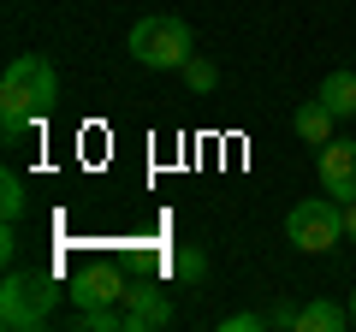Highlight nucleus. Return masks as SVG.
Wrapping results in <instances>:
<instances>
[{
    "label": "nucleus",
    "mask_w": 356,
    "mask_h": 332,
    "mask_svg": "<svg viewBox=\"0 0 356 332\" xmlns=\"http://www.w3.org/2000/svg\"><path fill=\"white\" fill-rule=\"evenodd\" d=\"M54 101H60L54 60L48 53H18L6 65V77H0V131H6V142H18L30 125H42L54 113Z\"/></svg>",
    "instance_id": "nucleus-1"
},
{
    "label": "nucleus",
    "mask_w": 356,
    "mask_h": 332,
    "mask_svg": "<svg viewBox=\"0 0 356 332\" xmlns=\"http://www.w3.org/2000/svg\"><path fill=\"white\" fill-rule=\"evenodd\" d=\"M60 273L54 267H6L0 279V326L6 332H36L54 320V303H60Z\"/></svg>",
    "instance_id": "nucleus-2"
},
{
    "label": "nucleus",
    "mask_w": 356,
    "mask_h": 332,
    "mask_svg": "<svg viewBox=\"0 0 356 332\" xmlns=\"http://www.w3.org/2000/svg\"><path fill=\"white\" fill-rule=\"evenodd\" d=\"M196 53V36L184 18L172 13H143L137 24H131V60L149 65V72H184Z\"/></svg>",
    "instance_id": "nucleus-3"
},
{
    "label": "nucleus",
    "mask_w": 356,
    "mask_h": 332,
    "mask_svg": "<svg viewBox=\"0 0 356 332\" xmlns=\"http://www.w3.org/2000/svg\"><path fill=\"white\" fill-rule=\"evenodd\" d=\"M285 238L303 249V256H332L350 231H344V202L339 196H309L285 214Z\"/></svg>",
    "instance_id": "nucleus-4"
},
{
    "label": "nucleus",
    "mask_w": 356,
    "mask_h": 332,
    "mask_svg": "<svg viewBox=\"0 0 356 332\" xmlns=\"http://www.w3.org/2000/svg\"><path fill=\"white\" fill-rule=\"evenodd\" d=\"M131 279H137V273H125L119 261H95V267H83L72 279V291H65V297H72L77 308H107V303H125Z\"/></svg>",
    "instance_id": "nucleus-5"
},
{
    "label": "nucleus",
    "mask_w": 356,
    "mask_h": 332,
    "mask_svg": "<svg viewBox=\"0 0 356 332\" xmlns=\"http://www.w3.org/2000/svg\"><path fill=\"white\" fill-rule=\"evenodd\" d=\"M125 332H161V326H172V297L161 291V285H149V279H131V291H125Z\"/></svg>",
    "instance_id": "nucleus-6"
},
{
    "label": "nucleus",
    "mask_w": 356,
    "mask_h": 332,
    "mask_svg": "<svg viewBox=\"0 0 356 332\" xmlns=\"http://www.w3.org/2000/svg\"><path fill=\"white\" fill-rule=\"evenodd\" d=\"M315 160H321V190L339 196V202H350V196H356V137H332V142H321Z\"/></svg>",
    "instance_id": "nucleus-7"
},
{
    "label": "nucleus",
    "mask_w": 356,
    "mask_h": 332,
    "mask_svg": "<svg viewBox=\"0 0 356 332\" xmlns=\"http://www.w3.org/2000/svg\"><path fill=\"white\" fill-rule=\"evenodd\" d=\"M291 125H297V137H303L309 149H321V142H332V125H339V119H332V107L315 95V101H303L291 113Z\"/></svg>",
    "instance_id": "nucleus-8"
},
{
    "label": "nucleus",
    "mask_w": 356,
    "mask_h": 332,
    "mask_svg": "<svg viewBox=\"0 0 356 332\" xmlns=\"http://www.w3.org/2000/svg\"><path fill=\"white\" fill-rule=\"evenodd\" d=\"M344 326H350V308L315 297L309 308H297V326H291V332H344Z\"/></svg>",
    "instance_id": "nucleus-9"
},
{
    "label": "nucleus",
    "mask_w": 356,
    "mask_h": 332,
    "mask_svg": "<svg viewBox=\"0 0 356 332\" xmlns=\"http://www.w3.org/2000/svg\"><path fill=\"white\" fill-rule=\"evenodd\" d=\"M321 101L332 107V119H356V72H327L321 77Z\"/></svg>",
    "instance_id": "nucleus-10"
},
{
    "label": "nucleus",
    "mask_w": 356,
    "mask_h": 332,
    "mask_svg": "<svg viewBox=\"0 0 356 332\" xmlns=\"http://www.w3.org/2000/svg\"><path fill=\"white\" fill-rule=\"evenodd\" d=\"M30 214V190H24V179H18V172H6V179H0V219H24Z\"/></svg>",
    "instance_id": "nucleus-11"
},
{
    "label": "nucleus",
    "mask_w": 356,
    "mask_h": 332,
    "mask_svg": "<svg viewBox=\"0 0 356 332\" xmlns=\"http://www.w3.org/2000/svg\"><path fill=\"white\" fill-rule=\"evenodd\" d=\"M172 273H178L184 285H202V279H208V256H202V249H178V256H172Z\"/></svg>",
    "instance_id": "nucleus-12"
},
{
    "label": "nucleus",
    "mask_w": 356,
    "mask_h": 332,
    "mask_svg": "<svg viewBox=\"0 0 356 332\" xmlns=\"http://www.w3.org/2000/svg\"><path fill=\"white\" fill-rule=\"evenodd\" d=\"M184 83H191L196 95H214L220 72H214V65H208V60H196V53H191V65H184Z\"/></svg>",
    "instance_id": "nucleus-13"
},
{
    "label": "nucleus",
    "mask_w": 356,
    "mask_h": 332,
    "mask_svg": "<svg viewBox=\"0 0 356 332\" xmlns=\"http://www.w3.org/2000/svg\"><path fill=\"white\" fill-rule=\"evenodd\" d=\"M273 320H267V308H243V315H226L220 320V332H267Z\"/></svg>",
    "instance_id": "nucleus-14"
},
{
    "label": "nucleus",
    "mask_w": 356,
    "mask_h": 332,
    "mask_svg": "<svg viewBox=\"0 0 356 332\" xmlns=\"http://www.w3.org/2000/svg\"><path fill=\"white\" fill-rule=\"evenodd\" d=\"M267 320H273V326H297V308H291V303H280V297H273V308H267Z\"/></svg>",
    "instance_id": "nucleus-15"
},
{
    "label": "nucleus",
    "mask_w": 356,
    "mask_h": 332,
    "mask_svg": "<svg viewBox=\"0 0 356 332\" xmlns=\"http://www.w3.org/2000/svg\"><path fill=\"white\" fill-rule=\"evenodd\" d=\"M344 231H350V238H356V196H350V202H344Z\"/></svg>",
    "instance_id": "nucleus-16"
},
{
    "label": "nucleus",
    "mask_w": 356,
    "mask_h": 332,
    "mask_svg": "<svg viewBox=\"0 0 356 332\" xmlns=\"http://www.w3.org/2000/svg\"><path fill=\"white\" fill-rule=\"evenodd\" d=\"M350 326H356V291H350Z\"/></svg>",
    "instance_id": "nucleus-17"
}]
</instances>
